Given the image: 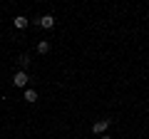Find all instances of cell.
I'll list each match as a JSON object with an SVG mask.
<instances>
[{
	"mask_svg": "<svg viewBox=\"0 0 149 139\" xmlns=\"http://www.w3.org/2000/svg\"><path fill=\"white\" fill-rule=\"evenodd\" d=\"M27 80H30V75H27L25 70H17L15 75H13V85L15 87H27Z\"/></svg>",
	"mask_w": 149,
	"mask_h": 139,
	"instance_id": "1",
	"label": "cell"
},
{
	"mask_svg": "<svg viewBox=\"0 0 149 139\" xmlns=\"http://www.w3.org/2000/svg\"><path fill=\"white\" fill-rule=\"evenodd\" d=\"M109 124H112V119H100V122H95L92 124V134H100L102 137V134L109 129Z\"/></svg>",
	"mask_w": 149,
	"mask_h": 139,
	"instance_id": "2",
	"label": "cell"
},
{
	"mask_svg": "<svg viewBox=\"0 0 149 139\" xmlns=\"http://www.w3.org/2000/svg\"><path fill=\"white\" fill-rule=\"evenodd\" d=\"M13 22H15V27H17V30H25V27L30 25V20H27L25 15H15V20H13Z\"/></svg>",
	"mask_w": 149,
	"mask_h": 139,
	"instance_id": "3",
	"label": "cell"
},
{
	"mask_svg": "<svg viewBox=\"0 0 149 139\" xmlns=\"http://www.w3.org/2000/svg\"><path fill=\"white\" fill-rule=\"evenodd\" d=\"M40 25H42L45 30H50V27H55V15H42V17H40Z\"/></svg>",
	"mask_w": 149,
	"mask_h": 139,
	"instance_id": "4",
	"label": "cell"
},
{
	"mask_svg": "<svg viewBox=\"0 0 149 139\" xmlns=\"http://www.w3.org/2000/svg\"><path fill=\"white\" fill-rule=\"evenodd\" d=\"M30 62H32L30 55H20V57H17V65H20V70H25V72H27V67H30Z\"/></svg>",
	"mask_w": 149,
	"mask_h": 139,
	"instance_id": "5",
	"label": "cell"
},
{
	"mask_svg": "<svg viewBox=\"0 0 149 139\" xmlns=\"http://www.w3.org/2000/svg\"><path fill=\"white\" fill-rule=\"evenodd\" d=\"M50 52V42L47 40H40V42H37V55H47Z\"/></svg>",
	"mask_w": 149,
	"mask_h": 139,
	"instance_id": "6",
	"label": "cell"
},
{
	"mask_svg": "<svg viewBox=\"0 0 149 139\" xmlns=\"http://www.w3.org/2000/svg\"><path fill=\"white\" fill-rule=\"evenodd\" d=\"M35 99H37V92L35 90H25V102H30V104H32Z\"/></svg>",
	"mask_w": 149,
	"mask_h": 139,
	"instance_id": "7",
	"label": "cell"
},
{
	"mask_svg": "<svg viewBox=\"0 0 149 139\" xmlns=\"http://www.w3.org/2000/svg\"><path fill=\"white\" fill-rule=\"evenodd\" d=\"M100 139H112V137H109V134H102V137H100Z\"/></svg>",
	"mask_w": 149,
	"mask_h": 139,
	"instance_id": "8",
	"label": "cell"
}]
</instances>
